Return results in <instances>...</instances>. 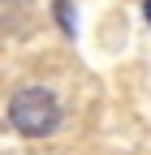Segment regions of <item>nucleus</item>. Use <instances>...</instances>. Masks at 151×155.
Masks as SVG:
<instances>
[{"label":"nucleus","mask_w":151,"mask_h":155,"mask_svg":"<svg viewBox=\"0 0 151 155\" xmlns=\"http://www.w3.org/2000/svg\"><path fill=\"white\" fill-rule=\"evenodd\" d=\"M143 13H147V22H151V0H143Z\"/></svg>","instance_id":"nucleus-2"},{"label":"nucleus","mask_w":151,"mask_h":155,"mask_svg":"<svg viewBox=\"0 0 151 155\" xmlns=\"http://www.w3.org/2000/svg\"><path fill=\"white\" fill-rule=\"evenodd\" d=\"M9 121L17 134H26V138H48V134L61 125V104H56V95L43 91V86H22L9 99Z\"/></svg>","instance_id":"nucleus-1"}]
</instances>
